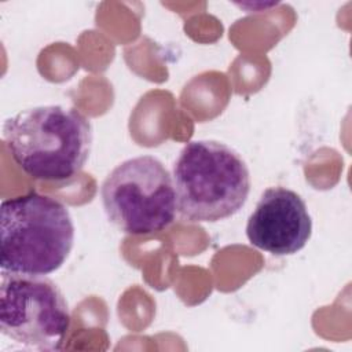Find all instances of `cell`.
<instances>
[{"mask_svg":"<svg viewBox=\"0 0 352 352\" xmlns=\"http://www.w3.org/2000/svg\"><path fill=\"white\" fill-rule=\"evenodd\" d=\"M4 143L19 169L45 182H65L85 165L94 140L89 118L60 104L21 110L3 125Z\"/></svg>","mask_w":352,"mask_h":352,"instance_id":"obj_1","label":"cell"},{"mask_svg":"<svg viewBox=\"0 0 352 352\" xmlns=\"http://www.w3.org/2000/svg\"><path fill=\"white\" fill-rule=\"evenodd\" d=\"M177 210L190 223H214L236 214L250 192V172L238 151L217 140H192L172 170Z\"/></svg>","mask_w":352,"mask_h":352,"instance_id":"obj_2","label":"cell"},{"mask_svg":"<svg viewBox=\"0 0 352 352\" xmlns=\"http://www.w3.org/2000/svg\"><path fill=\"white\" fill-rule=\"evenodd\" d=\"M1 271L50 275L67 260L74 245L69 209L38 192L6 199L0 206Z\"/></svg>","mask_w":352,"mask_h":352,"instance_id":"obj_3","label":"cell"},{"mask_svg":"<svg viewBox=\"0 0 352 352\" xmlns=\"http://www.w3.org/2000/svg\"><path fill=\"white\" fill-rule=\"evenodd\" d=\"M110 223L128 235H147L168 228L177 213L172 175L154 155L128 158L114 166L100 188Z\"/></svg>","mask_w":352,"mask_h":352,"instance_id":"obj_4","label":"cell"},{"mask_svg":"<svg viewBox=\"0 0 352 352\" xmlns=\"http://www.w3.org/2000/svg\"><path fill=\"white\" fill-rule=\"evenodd\" d=\"M70 323L67 301L52 279L1 271L0 330L4 336L32 349L58 351Z\"/></svg>","mask_w":352,"mask_h":352,"instance_id":"obj_5","label":"cell"},{"mask_svg":"<svg viewBox=\"0 0 352 352\" xmlns=\"http://www.w3.org/2000/svg\"><path fill=\"white\" fill-rule=\"evenodd\" d=\"M312 235L307 204L296 191L275 186L263 191L246 223L249 242L272 256L300 252Z\"/></svg>","mask_w":352,"mask_h":352,"instance_id":"obj_6","label":"cell"}]
</instances>
